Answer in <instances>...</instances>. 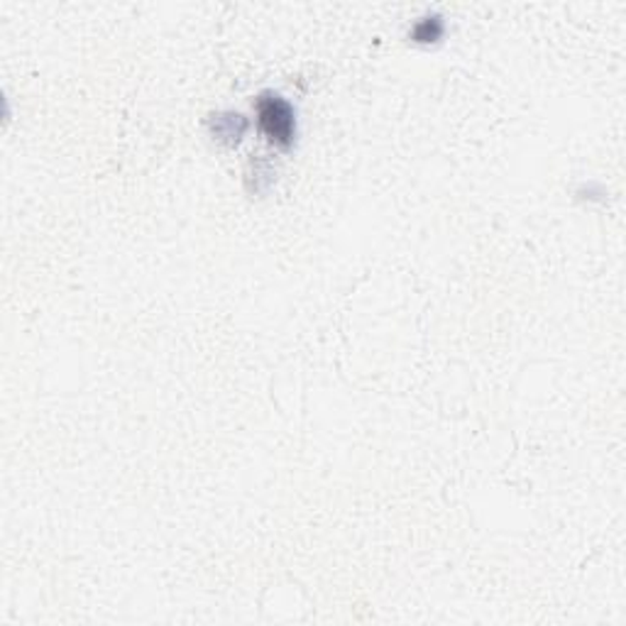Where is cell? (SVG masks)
I'll list each match as a JSON object with an SVG mask.
<instances>
[{
  "label": "cell",
  "mask_w": 626,
  "mask_h": 626,
  "mask_svg": "<svg viewBox=\"0 0 626 626\" xmlns=\"http://www.w3.org/2000/svg\"><path fill=\"white\" fill-rule=\"evenodd\" d=\"M257 116L269 140H275L281 147L291 145V140H294V110L285 98L277 94H262L257 98Z\"/></svg>",
  "instance_id": "cell-1"
}]
</instances>
